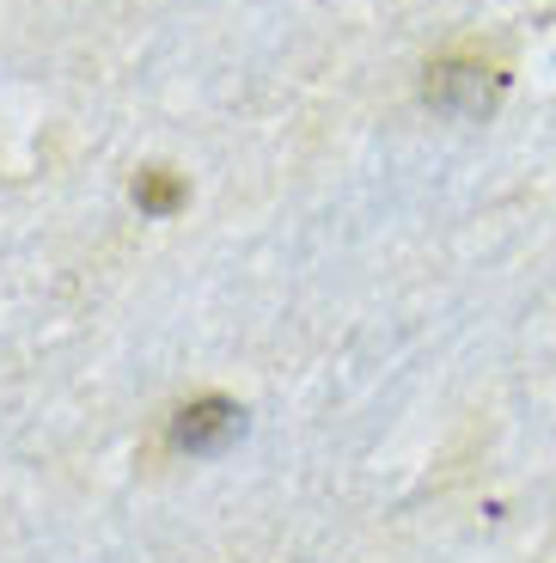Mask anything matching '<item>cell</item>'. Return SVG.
Segmentation results:
<instances>
[{"mask_svg": "<svg viewBox=\"0 0 556 563\" xmlns=\"http://www.w3.org/2000/svg\"><path fill=\"white\" fill-rule=\"evenodd\" d=\"M245 435V410L226 405V398H196L171 417V448L184 453H221Z\"/></svg>", "mask_w": 556, "mask_h": 563, "instance_id": "cell-1", "label": "cell"}, {"mask_svg": "<svg viewBox=\"0 0 556 563\" xmlns=\"http://www.w3.org/2000/svg\"><path fill=\"white\" fill-rule=\"evenodd\" d=\"M496 92H501L496 74L483 80V68H459V62L434 68V80H429V99L441 104V111H465V117L489 111V104H496Z\"/></svg>", "mask_w": 556, "mask_h": 563, "instance_id": "cell-2", "label": "cell"}, {"mask_svg": "<svg viewBox=\"0 0 556 563\" xmlns=\"http://www.w3.org/2000/svg\"><path fill=\"white\" fill-rule=\"evenodd\" d=\"M135 202H141V214H178L184 209V178L166 166H147L135 178Z\"/></svg>", "mask_w": 556, "mask_h": 563, "instance_id": "cell-3", "label": "cell"}]
</instances>
